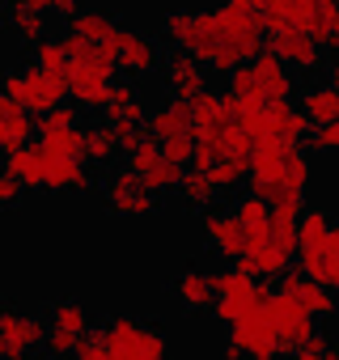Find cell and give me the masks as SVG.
Here are the masks:
<instances>
[{
  "instance_id": "6da1fadb",
  "label": "cell",
  "mask_w": 339,
  "mask_h": 360,
  "mask_svg": "<svg viewBox=\"0 0 339 360\" xmlns=\"http://www.w3.org/2000/svg\"><path fill=\"white\" fill-rule=\"evenodd\" d=\"M161 34L174 43V47H187V51H196L217 77H229L238 64H246V60H238L229 47H225V34H221V13L217 9H204V13H187V9H174V13H165L161 18Z\"/></svg>"
},
{
  "instance_id": "7a4b0ae2",
  "label": "cell",
  "mask_w": 339,
  "mask_h": 360,
  "mask_svg": "<svg viewBox=\"0 0 339 360\" xmlns=\"http://www.w3.org/2000/svg\"><path fill=\"white\" fill-rule=\"evenodd\" d=\"M98 330L106 339L110 360H161L170 352V339L153 322H140V318H110Z\"/></svg>"
},
{
  "instance_id": "3957f363",
  "label": "cell",
  "mask_w": 339,
  "mask_h": 360,
  "mask_svg": "<svg viewBox=\"0 0 339 360\" xmlns=\"http://www.w3.org/2000/svg\"><path fill=\"white\" fill-rule=\"evenodd\" d=\"M5 94L9 98H18V102H26V110L30 115H47V110H56L60 102H68L72 98V89H68V77H56V72H47L39 60H30L22 72H9L5 77Z\"/></svg>"
},
{
  "instance_id": "277c9868",
  "label": "cell",
  "mask_w": 339,
  "mask_h": 360,
  "mask_svg": "<svg viewBox=\"0 0 339 360\" xmlns=\"http://www.w3.org/2000/svg\"><path fill=\"white\" fill-rule=\"evenodd\" d=\"M221 34H225V47L238 56V60H255L263 51V34H267V22H263V9L255 0H221Z\"/></svg>"
},
{
  "instance_id": "5b68a950",
  "label": "cell",
  "mask_w": 339,
  "mask_h": 360,
  "mask_svg": "<svg viewBox=\"0 0 339 360\" xmlns=\"http://www.w3.org/2000/svg\"><path fill=\"white\" fill-rule=\"evenodd\" d=\"M212 280H217V305H212V318H217L221 326L238 322L242 314H250V309H259V305L267 301V288L259 284V276H250V271H242V267L212 271Z\"/></svg>"
},
{
  "instance_id": "8992f818",
  "label": "cell",
  "mask_w": 339,
  "mask_h": 360,
  "mask_svg": "<svg viewBox=\"0 0 339 360\" xmlns=\"http://www.w3.org/2000/svg\"><path fill=\"white\" fill-rule=\"evenodd\" d=\"M225 330H229V343H225V356H229V360H238V356L271 360V356L280 352L276 326H271V318H267V309H263V305H259V309H250V314H242V318H238V322H229Z\"/></svg>"
},
{
  "instance_id": "52a82bcc",
  "label": "cell",
  "mask_w": 339,
  "mask_h": 360,
  "mask_svg": "<svg viewBox=\"0 0 339 360\" xmlns=\"http://www.w3.org/2000/svg\"><path fill=\"white\" fill-rule=\"evenodd\" d=\"M271 326H276V339H280V352H301V343L318 330V318L288 292H267L263 301Z\"/></svg>"
},
{
  "instance_id": "ba28073f",
  "label": "cell",
  "mask_w": 339,
  "mask_h": 360,
  "mask_svg": "<svg viewBox=\"0 0 339 360\" xmlns=\"http://www.w3.org/2000/svg\"><path fill=\"white\" fill-rule=\"evenodd\" d=\"M102 195H106V208L115 217H148L157 208V195L144 187L140 169L123 165V169H106L102 178Z\"/></svg>"
},
{
  "instance_id": "9c48e42d",
  "label": "cell",
  "mask_w": 339,
  "mask_h": 360,
  "mask_svg": "<svg viewBox=\"0 0 339 360\" xmlns=\"http://www.w3.org/2000/svg\"><path fill=\"white\" fill-rule=\"evenodd\" d=\"M43 343H47V322L43 318L26 314L18 305L0 309V360H26Z\"/></svg>"
},
{
  "instance_id": "30bf717a",
  "label": "cell",
  "mask_w": 339,
  "mask_h": 360,
  "mask_svg": "<svg viewBox=\"0 0 339 360\" xmlns=\"http://www.w3.org/2000/svg\"><path fill=\"white\" fill-rule=\"evenodd\" d=\"M94 330L89 326V309L81 301H56L51 314H47V343L43 352L47 356H77V339Z\"/></svg>"
},
{
  "instance_id": "8fae6325",
  "label": "cell",
  "mask_w": 339,
  "mask_h": 360,
  "mask_svg": "<svg viewBox=\"0 0 339 360\" xmlns=\"http://www.w3.org/2000/svg\"><path fill=\"white\" fill-rule=\"evenodd\" d=\"M267 51H276V56H280L288 68H297V72H314V68L322 64V51H326V47H318L305 26H284V30H271V34H267Z\"/></svg>"
},
{
  "instance_id": "7c38bea8",
  "label": "cell",
  "mask_w": 339,
  "mask_h": 360,
  "mask_svg": "<svg viewBox=\"0 0 339 360\" xmlns=\"http://www.w3.org/2000/svg\"><path fill=\"white\" fill-rule=\"evenodd\" d=\"M161 77H165V89L174 98H196L208 89V64L187 47H179L174 56L161 60Z\"/></svg>"
},
{
  "instance_id": "4fadbf2b",
  "label": "cell",
  "mask_w": 339,
  "mask_h": 360,
  "mask_svg": "<svg viewBox=\"0 0 339 360\" xmlns=\"http://www.w3.org/2000/svg\"><path fill=\"white\" fill-rule=\"evenodd\" d=\"M200 229L208 238L212 250H221L225 259H242L246 255V229L234 212H221V208H204L200 212Z\"/></svg>"
},
{
  "instance_id": "5bb4252c",
  "label": "cell",
  "mask_w": 339,
  "mask_h": 360,
  "mask_svg": "<svg viewBox=\"0 0 339 360\" xmlns=\"http://www.w3.org/2000/svg\"><path fill=\"white\" fill-rule=\"evenodd\" d=\"M39 115H30L26 110V102H18V98H0V153H18V148H26L30 140H34V131H39V123H34Z\"/></svg>"
},
{
  "instance_id": "9a60e30c",
  "label": "cell",
  "mask_w": 339,
  "mask_h": 360,
  "mask_svg": "<svg viewBox=\"0 0 339 360\" xmlns=\"http://www.w3.org/2000/svg\"><path fill=\"white\" fill-rule=\"evenodd\" d=\"M170 292H174V301L191 314H204L217 305V280L204 271V267H187L174 276V284H170Z\"/></svg>"
},
{
  "instance_id": "2e32d148",
  "label": "cell",
  "mask_w": 339,
  "mask_h": 360,
  "mask_svg": "<svg viewBox=\"0 0 339 360\" xmlns=\"http://www.w3.org/2000/svg\"><path fill=\"white\" fill-rule=\"evenodd\" d=\"M51 153V148H47ZM43 191L51 195H68V191H89V169H85V157H47V178H43Z\"/></svg>"
},
{
  "instance_id": "e0dca14e",
  "label": "cell",
  "mask_w": 339,
  "mask_h": 360,
  "mask_svg": "<svg viewBox=\"0 0 339 360\" xmlns=\"http://www.w3.org/2000/svg\"><path fill=\"white\" fill-rule=\"evenodd\" d=\"M148 131L170 140V136H183V131H196V110H191V98H174L170 94L165 106H157L148 115Z\"/></svg>"
},
{
  "instance_id": "ac0fdd59",
  "label": "cell",
  "mask_w": 339,
  "mask_h": 360,
  "mask_svg": "<svg viewBox=\"0 0 339 360\" xmlns=\"http://www.w3.org/2000/svg\"><path fill=\"white\" fill-rule=\"evenodd\" d=\"M119 68H123V72H132V77L157 72V68H161V51H157V43H153V39H144V34L123 30V39H119Z\"/></svg>"
},
{
  "instance_id": "d6986e66",
  "label": "cell",
  "mask_w": 339,
  "mask_h": 360,
  "mask_svg": "<svg viewBox=\"0 0 339 360\" xmlns=\"http://www.w3.org/2000/svg\"><path fill=\"white\" fill-rule=\"evenodd\" d=\"M255 68H259V81H263V94H267V102H284V98H293V89H297V81H293V72L297 68H288L276 51H259L255 56Z\"/></svg>"
},
{
  "instance_id": "ffe728a7",
  "label": "cell",
  "mask_w": 339,
  "mask_h": 360,
  "mask_svg": "<svg viewBox=\"0 0 339 360\" xmlns=\"http://www.w3.org/2000/svg\"><path fill=\"white\" fill-rule=\"evenodd\" d=\"M47 144L43 140H30L26 148H18V153H9V169L22 178V183L30 187V191H43V178H47Z\"/></svg>"
},
{
  "instance_id": "44dd1931",
  "label": "cell",
  "mask_w": 339,
  "mask_h": 360,
  "mask_svg": "<svg viewBox=\"0 0 339 360\" xmlns=\"http://www.w3.org/2000/svg\"><path fill=\"white\" fill-rule=\"evenodd\" d=\"M217 195H221V187H217L212 169H200V165H191V169L183 174V183H179V200H183L187 208L204 212V208H212V204H217Z\"/></svg>"
},
{
  "instance_id": "7402d4cb",
  "label": "cell",
  "mask_w": 339,
  "mask_h": 360,
  "mask_svg": "<svg viewBox=\"0 0 339 360\" xmlns=\"http://www.w3.org/2000/svg\"><path fill=\"white\" fill-rule=\"evenodd\" d=\"M301 110L314 119V127H322V123H335L339 119V89L326 81V85H309V89H301Z\"/></svg>"
},
{
  "instance_id": "603a6c76",
  "label": "cell",
  "mask_w": 339,
  "mask_h": 360,
  "mask_svg": "<svg viewBox=\"0 0 339 360\" xmlns=\"http://www.w3.org/2000/svg\"><path fill=\"white\" fill-rule=\"evenodd\" d=\"M64 26L68 30H77V34H85V39H94V43H106L119 26H115V18L110 13H102V9H77L72 18H64Z\"/></svg>"
},
{
  "instance_id": "cb8c5ba5",
  "label": "cell",
  "mask_w": 339,
  "mask_h": 360,
  "mask_svg": "<svg viewBox=\"0 0 339 360\" xmlns=\"http://www.w3.org/2000/svg\"><path fill=\"white\" fill-rule=\"evenodd\" d=\"M39 140L56 153V157H85V127L68 123V127H43ZM89 161V157H85Z\"/></svg>"
},
{
  "instance_id": "d4e9b609",
  "label": "cell",
  "mask_w": 339,
  "mask_h": 360,
  "mask_svg": "<svg viewBox=\"0 0 339 360\" xmlns=\"http://www.w3.org/2000/svg\"><path fill=\"white\" fill-rule=\"evenodd\" d=\"M115 153H123V144H119V136H115L110 123H94V127H85V157H89L94 165H110Z\"/></svg>"
},
{
  "instance_id": "484cf974",
  "label": "cell",
  "mask_w": 339,
  "mask_h": 360,
  "mask_svg": "<svg viewBox=\"0 0 339 360\" xmlns=\"http://www.w3.org/2000/svg\"><path fill=\"white\" fill-rule=\"evenodd\" d=\"M47 13L43 9H30V5H13L9 0V26H13V34L22 39V43H39V39H47V22H43Z\"/></svg>"
},
{
  "instance_id": "4316f807",
  "label": "cell",
  "mask_w": 339,
  "mask_h": 360,
  "mask_svg": "<svg viewBox=\"0 0 339 360\" xmlns=\"http://www.w3.org/2000/svg\"><path fill=\"white\" fill-rule=\"evenodd\" d=\"M335 221L322 212V208H305L301 221H297V233H301V250H326V238H331Z\"/></svg>"
},
{
  "instance_id": "83f0119b",
  "label": "cell",
  "mask_w": 339,
  "mask_h": 360,
  "mask_svg": "<svg viewBox=\"0 0 339 360\" xmlns=\"http://www.w3.org/2000/svg\"><path fill=\"white\" fill-rule=\"evenodd\" d=\"M183 174H187V165H179V161H170V157H161V161H153L140 178H144V187L153 191V195H165V191H179V183H183Z\"/></svg>"
},
{
  "instance_id": "f1b7e54d",
  "label": "cell",
  "mask_w": 339,
  "mask_h": 360,
  "mask_svg": "<svg viewBox=\"0 0 339 360\" xmlns=\"http://www.w3.org/2000/svg\"><path fill=\"white\" fill-rule=\"evenodd\" d=\"M191 110H196V127H217V123H234V119L225 115V94H212V89L196 94V98H191Z\"/></svg>"
},
{
  "instance_id": "f546056e",
  "label": "cell",
  "mask_w": 339,
  "mask_h": 360,
  "mask_svg": "<svg viewBox=\"0 0 339 360\" xmlns=\"http://www.w3.org/2000/svg\"><path fill=\"white\" fill-rule=\"evenodd\" d=\"M225 89H234V94H242V98H259V102H267V94H263V81H259V68H255V60L238 64V68L225 77Z\"/></svg>"
},
{
  "instance_id": "4dcf8cb0",
  "label": "cell",
  "mask_w": 339,
  "mask_h": 360,
  "mask_svg": "<svg viewBox=\"0 0 339 360\" xmlns=\"http://www.w3.org/2000/svg\"><path fill=\"white\" fill-rule=\"evenodd\" d=\"M246 174H250V161H242V157H225V161L212 165V178H217L221 195H225V191H238V187L246 183Z\"/></svg>"
},
{
  "instance_id": "1f68e13d",
  "label": "cell",
  "mask_w": 339,
  "mask_h": 360,
  "mask_svg": "<svg viewBox=\"0 0 339 360\" xmlns=\"http://www.w3.org/2000/svg\"><path fill=\"white\" fill-rule=\"evenodd\" d=\"M34 60L56 72V77H68V51H64V39H39L34 43Z\"/></svg>"
},
{
  "instance_id": "d6a6232c",
  "label": "cell",
  "mask_w": 339,
  "mask_h": 360,
  "mask_svg": "<svg viewBox=\"0 0 339 360\" xmlns=\"http://www.w3.org/2000/svg\"><path fill=\"white\" fill-rule=\"evenodd\" d=\"M161 157H165V153H161V136H153V131H144V136L127 148V165L140 169V174H144L153 161H161Z\"/></svg>"
},
{
  "instance_id": "836d02e7",
  "label": "cell",
  "mask_w": 339,
  "mask_h": 360,
  "mask_svg": "<svg viewBox=\"0 0 339 360\" xmlns=\"http://www.w3.org/2000/svg\"><path fill=\"white\" fill-rule=\"evenodd\" d=\"M326 5H331V0H326ZM326 5H318V9H314V18L305 22V30L314 34V43H318V47H326V51H331V47H339V39H335V30H331V13H326Z\"/></svg>"
},
{
  "instance_id": "e575fe53",
  "label": "cell",
  "mask_w": 339,
  "mask_h": 360,
  "mask_svg": "<svg viewBox=\"0 0 339 360\" xmlns=\"http://www.w3.org/2000/svg\"><path fill=\"white\" fill-rule=\"evenodd\" d=\"M161 153H165L170 161H179V165H191V161H196V131H183V136L161 140Z\"/></svg>"
},
{
  "instance_id": "d590c367",
  "label": "cell",
  "mask_w": 339,
  "mask_h": 360,
  "mask_svg": "<svg viewBox=\"0 0 339 360\" xmlns=\"http://www.w3.org/2000/svg\"><path fill=\"white\" fill-rule=\"evenodd\" d=\"M77 360H110L106 339H102V330H98V326H94V330H85V335L77 339Z\"/></svg>"
},
{
  "instance_id": "8d00e7d4",
  "label": "cell",
  "mask_w": 339,
  "mask_h": 360,
  "mask_svg": "<svg viewBox=\"0 0 339 360\" xmlns=\"http://www.w3.org/2000/svg\"><path fill=\"white\" fill-rule=\"evenodd\" d=\"M297 356H301V360H322V356H339V343H335V339H326V335H322V326H318V330H314V335H309V339L301 343V352H297Z\"/></svg>"
},
{
  "instance_id": "74e56055",
  "label": "cell",
  "mask_w": 339,
  "mask_h": 360,
  "mask_svg": "<svg viewBox=\"0 0 339 360\" xmlns=\"http://www.w3.org/2000/svg\"><path fill=\"white\" fill-rule=\"evenodd\" d=\"M305 144H309L314 153H339V119H335V123H322V127H314Z\"/></svg>"
},
{
  "instance_id": "f35d334b",
  "label": "cell",
  "mask_w": 339,
  "mask_h": 360,
  "mask_svg": "<svg viewBox=\"0 0 339 360\" xmlns=\"http://www.w3.org/2000/svg\"><path fill=\"white\" fill-rule=\"evenodd\" d=\"M26 191H30V187H26L22 178H18V174H13V169L5 165V174H0V200H5V204H18V200H22Z\"/></svg>"
},
{
  "instance_id": "ab89813d",
  "label": "cell",
  "mask_w": 339,
  "mask_h": 360,
  "mask_svg": "<svg viewBox=\"0 0 339 360\" xmlns=\"http://www.w3.org/2000/svg\"><path fill=\"white\" fill-rule=\"evenodd\" d=\"M255 5L263 9V18H271V13H280V9L288 5V0H255Z\"/></svg>"
},
{
  "instance_id": "60d3db41",
  "label": "cell",
  "mask_w": 339,
  "mask_h": 360,
  "mask_svg": "<svg viewBox=\"0 0 339 360\" xmlns=\"http://www.w3.org/2000/svg\"><path fill=\"white\" fill-rule=\"evenodd\" d=\"M326 81H331V85L339 89V64H331V72H326Z\"/></svg>"
},
{
  "instance_id": "b9f144b4",
  "label": "cell",
  "mask_w": 339,
  "mask_h": 360,
  "mask_svg": "<svg viewBox=\"0 0 339 360\" xmlns=\"http://www.w3.org/2000/svg\"><path fill=\"white\" fill-rule=\"evenodd\" d=\"M322 5H326V0H322Z\"/></svg>"
}]
</instances>
